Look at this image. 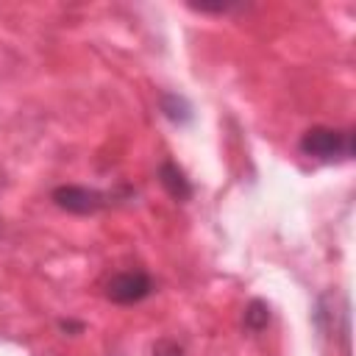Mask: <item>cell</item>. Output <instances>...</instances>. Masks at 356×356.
<instances>
[{"label":"cell","mask_w":356,"mask_h":356,"mask_svg":"<svg viewBox=\"0 0 356 356\" xmlns=\"http://www.w3.org/2000/svg\"><path fill=\"white\" fill-rule=\"evenodd\" d=\"M153 292V278L145 270H122L106 281V298L111 303H139Z\"/></svg>","instance_id":"7a4b0ae2"},{"label":"cell","mask_w":356,"mask_h":356,"mask_svg":"<svg viewBox=\"0 0 356 356\" xmlns=\"http://www.w3.org/2000/svg\"><path fill=\"white\" fill-rule=\"evenodd\" d=\"M161 111L172 120V122H186L192 114H189V103L181 97V95H164L161 97Z\"/></svg>","instance_id":"8992f818"},{"label":"cell","mask_w":356,"mask_h":356,"mask_svg":"<svg viewBox=\"0 0 356 356\" xmlns=\"http://www.w3.org/2000/svg\"><path fill=\"white\" fill-rule=\"evenodd\" d=\"M159 181H161V186L167 189L170 197L181 200V203L192 197V184H189L186 172H184L175 161H164V164L159 167Z\"/></svg>","instance_id":"277c9868"},{"label":"cell","mask_w":356,"mask_h":356,"mask_svg":"<svg viewBox=\"0 0 356 356\" xmlns=\"http://www.w3.org/2000/svg\"><path fill=\"white\" fill-rule=\"evenodd\" d=\"M300 153L317 161H348L353 156V131L314 125L300 136Z\"/></svg>","instance_id":"6da1fadb"},{"label":"cell","mask_w":356,"mask_h":356,"mask_svg":"<svg viewBox=\"0 0 356 356\" xmlns=\"http://www.w3.org/2000/svg\"><path fill=\"white\" fill-rule=\"evenodd\" d=\"M181 353H184L181 345L172 342V339H161V342L153 348V356H181Z\"/></svg>","instance_id":"52a82bcc"},{"label":"cell","mask_w":356,"mask_h":356,"mask_svg":"<svg viewBox=\"0 0 356 356\" xmlns=\"http://www.w3.org/2000/svg\"><path fill=\"white\" fill-rule=\"evenodd\" d=\"M114 200L111 192H100V189H89V186H58L53 189V203L58 209H67L72 214H95L103 206H108Z\"/></svg>","instance_id":"3957f363"},{"label":"cell","mask_w":356,"mask_h":356,"mask_svg":"<svg viewBox=\"0 0 356 356\" xmlns=\"http://www.w3.org/2000/svg\"><path fill=\"white\" fill-rule=\"evenodd\" d=\"M270 323V306L264 300H250L245 309V328L248 331H264Z\"/></svg>","instance_id":"5b68a950"}]
</instances>
